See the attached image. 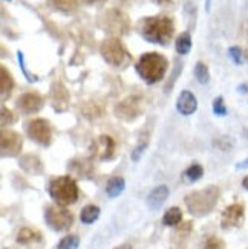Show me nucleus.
Here are the masks:
<instances>
[{
  "instance_id": "nucleus-1",
  "label": "nucleus",
  "mask_w": 248,
  "mask_h": 249,
  "mask_svg": "<svg viewBox=\"0 0 248 249\" xmlns=\"http://www.w3.org/2000/svg\"><path fill=\"white\" fill-rule=\"evenodd\" d=\"M139 32L149 43H156V45L164 46L173 37L175 25L173 20L167 16L147 17L139 23Z\"/></svg>"
},
{
  "instance_id": "nucleus-2",
  "label": "nucleus",
  "mask_w": 248,
  "mask_h": 249,
  "mask_svg": "<svg viewBox=\"0 0 248 249\" xmlns=\"http://www.w3.org/2000/svg\"><path fill=\"white\" fill-rule=\"evenodd\" d=\"M167 58L158 52H147L136 63V72L147 84H155L164 78L167 72Z\"/></svg>"
},
{
  "instance_id": "nucleus-3",
  "label": "nucleus",
  "mask_w": 248,
  "mask_h": 249,
  "mask_svg": "<svg viewBox=\"0 0 248 249\" xmlns=\"http://www.w3.org/2000/svg\"><path fill=\"white\" fill-rule=\"evenodd\" d=\"M219 197V188L218 187H207L204 190H198L195 193L189 194L186 197V205L193 215H206L209 214Z\"/></svg>"
},
{
  "instance_id": "nucleus-4",
  "label": "nucleus",
  "mask_w": 248,
  "mask_h": 249,
  "mask_svg": "<svg viewBox=\"0 0 248 249\" xmlns=\"http://www.w3.org/2000/svg\"><path fill=\"white\" fill-rule=\"evenodd\" d=\"M51 197L57 202V205L68 207L78 199V187L77 182L69 176H61L51 182L49 185Z\"/></svg>"
},
{
  "instance_id": "nucleus-5",
  "label": "nucleus",
  "mask_w": 248,
  "mask_h": 249,
  "mask_svg": "<svg viewBox=\"0 0 248 249\" xmlns=\"http://www.w3.org/2000/svg\"><path fill=\"white\" fill-rule=\"evenodd\" d=\"M101 57L106 60V63H109L111 66L120 68L129 61V53L126 48L123 46V43L118 38H107L103 41V45L100 48Z\"/></svg>"
},
{
  "instance_id": "nucleus-6",
  "label": "nucleus",
  "mask_w": 248,
  "mask_h": 249,
  "mask_svg": "<svg viewBox=\"0 0 248 249\" xmlns=\"http://www.w3.org/2000/svg\"><path fill=\"white\" fill-rule=\"evenodd\" d=\"M46 223L54 231H66L71 228L74 222V215L69 210H66L61 205H51L46 208Z\"/></svg>"
},
{
  "instance_id": "nucleus-7",
  "label": "nucleus",
  "mask_w": 248,
  "mask_h": 249,
  "mask_svg": "<svg viewBox=\"0 0 248 249\" xmlns=\"http://www.w3.org/2000/svg\"><path fill=\"white\" fill-rule=\"evenodd\" d=\"M28 136L36 141L40 145H49L52 139V130L48 121L45 120H32L26 125Z\"/></svg>"
},
{
  "instance_id": "nucleus-8",
  "label": "nucleus",
  "mask_w": 248,
  "mask_h": 249,
  "mask_svg": "<svg viewBox=\"0 0 248 249\" xmlns=\"http://www.w3.org/2000/svg\"><path fill=\"white\" fill-rule=\"evenodd\" d=\"M23 145L21 136L13 130H2V138H0V147H2L3 156H17Z\"/></svg>"
},
{
  "instance_id": "nucleus-9",
  "label": "nucleus",
  "mask_w": 248,
  "mask_h": 249,
  "mask_svg": "<svg viewBox=\"0 0 248 249\" xmlns=\"http://www.w3.org/2000/svg\"><path fill=\"white\" fill-rule=\"evenodd\" d=\"M114 151H115V141L107 135L100 136L92 144L94 156L101 159V160H109L114 156Z\"/></svg>"
},
{
  "instance_id": "nucleus-10",
  "label": "nucleus",
  "mask_w": 248,
  "mask_h": 249,
  "mask_svg": "<svg viewBox=\"0 0 248 249\" xmlns=\"http://www.w3.org/2000/svg\"><path fill=\"white\" fill-rule=\"evenodd\" d=\"M139 113H141V100L138 96H129L116 107V115H120L123 120H134Z\"/></svg>"
},
{
  "instance_id": "nucleus-11",
  "label": "nucleus",
  "mask_w": 248,
  "mask_h": 249,
  "mask_svg": "<svg viewBox=\"0 0 248 249\" xmlns=\"http://www.w3.org/2000/svg\"><path fill=\"white\" fill-rule=\"evenodd\" d=\"M17 106L25 113H36L43 107V98L36 92H26L17 100Z\"/></svg>"
},
{
  "instance_id": "nucleus-12",
  "label": "nucleus",
  "mask_w": 248,
  "mask_h": 249,
  "mask_svg": "<svg viewBox=\"0 0 248 249\" xmlns=\"http://www.w3.org/2000/svg\"><path fill=\"white\" fill-rule=\"evenodd\" d=\"M176 109L181 115L189 116L191 113H195L198 109V100L190 90H182L181 95L178 96L176 101Z\"/></svg>"
},
{
  "instance_id": "nucleus-13",
  "label": "nucleus",
  "mask_w": 248,
  "mask_h": 249,
  "mask_svg": "<svg viewBox=\"0 0 248 249\" xmlns=\"http://www.w3.org/2000/svg\"><path fill=\"white\" fill-rule=\"evenodd\" d=\"M244 215V207L239 203H233L227 207L222 213V228H231V226L239 225Z\"/></svg>"
},
{
  "instance_id": "nucleus-14",
  "label": "nucleus",
  "mask_w": 248,
  "mask_h": 249,
  "mask_svg": "<svg viewBox=\"0 0 248 249\" xmlns=\"http://www.w3.org/2000/svg\"><path fill=\"white\" fill-rule=\"evenodd\" d=\"M167 197H169V188L166 185L156 187L152 193L149 194V197H147L149 208L150 210H158V208H161Z\"/></svg>"
},
{
  "instance_id": "nucleus-15",
  "label": "nucleus",
  "mask_w": 248,
  "mask_h": 249,
  "mask_svg": "<svg viewBox=\"0 0 248 249\" xmlns=\"http://www.w3.org/2000/svg\"><path fill=\"white\" fill-rule=\"evenodd\" d=\"M68 100H69V93L68 90L64 89V86L61 83H56L52 88V103H54V107H56L57 110H63L64 107L68 104Z\"/></svg>"
},
{
  "instance_id": "nucleus-16",
  "label": "nucleus",
  "mask_w": 248,
  "mask_h": 249,
  "mask_svg": "<svg viewBox=\"0 0 248 249\" xmlns=\"http://www.w3.org/2000/svg\"><path fill=\"white\" fill-rule=\"evenodd\" d=\"M14 88V78L13 75L8 72V69L5 66L0 68V92H2V98L5 100L6 95L11 93Z\"/></svg>"
},
{
  "instance_id": "nucleus-17",
  "label": "nucleus",
  "mask_w": 248,
  "mask_h": 249,
  "mask_svg": "<svg viewBox=\"0 0 248 249\" xmlns=\"http://www.w3.org/2000/svg\"><path fill=\"white\" fill-rule=\"evenodd\" d=\"M106 18H109L114 21V26L111 28L112 32H118V34H124L127 29V20L126 16H123L118 11H111V13L106 14Z\"/></svg>"
},
{
  "instance_id": "nucleus-18",
  "label": "nucleus",
  "mask_w": 248,
  "mask_h": 249,
  "mask_svg": "<svg viewBox=\"0 0 248 249\" xmlns=\"http://www.w3.org/2000/svg\"><path fill=\"white\" fill-rule=\"evenodd\" d=\"M20 165L25 171L28 173H40L41 171V162L37 156H32V155H28V156H23L20 159Z\"/></svg>"
},
{
  "instance_id": "nucleus-19",
  "label": "nucleus",
  "mask_w": 248,
  "mask_h": 249,
  "mask_svg": "<svg viewBox=\"0 0 248 249\" xmlns=\"http://www.w3.org/2000/svg\"><path fill=\"white\" fill-rule=\"evenodd\" d=\"M124 187H126V183L123 178H112L106 185V193L109 197H116L124 191Z\"/></svg>"
},
{
  "instance_id": "nucleus-20",
  "label": "nucleus",
  "mask_w": 248,
  "mask_h": 249,
  "mask_svg": "<svg viewBox=\"0 0 248 249\" xmlns=\"http://www.w3.org/2000/svg\"><path fill=\"white\" fill-rule=\"evenodd\" d=\"M41 239V235L38 231L32 230V228H21L17 234V242L19 243H23V245H28V243H32V242H37Z\"/></svg>"
},
{
  "instance_id": "nucleus-21",
  "label": "nucleus",
  "mask_w": 248,
  "mask_h": 249,
  "mask_svg": "<svg viewBox=\"0 0 248 249\" xmlns=\"http://www.w3.org/2000/svg\"><path fill=\"white\" fill-rule=\"evenodd\" d=\"M98 217H100V208L95 207V205H88V207H84L81 214H80L81 222L86 223V225L94 223Z\"/></svg>"
},
{
  "instance_id": "nucleus-22",
  "label": "nucleus",
  "mask_w": 248,
  "mask_h": 249,
  "mask_svg": "<svg viewBox=\"0 0 248 249\" xmlns=\"http://www.w3.org/2000/svg\"><path fill=\"white\" fill-rule=\"evenodd\" d=\"M176 52L179 53V55H186V53L190 52L191 49V37L189 32H184V34H181L178 38H176Z\"/></svg>"
},
{
  "instance_id": "nucleus-23",
  "label": "nucleus",
  "mask_w": 248,
  "mask_h": 249,
  "mask_svg": "<svg viewBox=\"0 0 248 249\" xmlns=\"http://www.w3.org/2000/svg\"><path fill=\"white\" fill-rule=\"evenodd\" d=\"M182 219V213L178 207H172L170 210L166 211L164 217H163V223L167 226H175L181 222Z\"/></svg>"
},
{
  "instance_id": "nucleus-24",
  "label": "nucleus",
  "mask_w": 248,
  "mask_h": 249,
  "mask_svg": "<svg viewBox=\"0 0 248 249\" xmlns=\"http://www.w3.org/2000/svg\"><path fill=\"white\" fill-rule=\"evenodd\" d=\"M52 5L61 13H74L78 6V0H52Z\"/></svg>"
},
{
  "instance_id": "nucleus-25",
  "label": "nucleus",
  "mask_w": 248,
  "mask_h": 249,
  "mask_svg": "<svg viewBox=\"0 0 248 249\" xmlns=\"http://www.w3.org/2000/svg\"><path fill=\"white\" fill-rule=\"evenodd\" d=\"M195 77L201 84H207L210 81V72L209 68L202 61H198L195 66Z\"/></svg>"
},
{
  "instance_id": "nucleus-26",
  "label": "nucleus",
  "mask_w": 248,
  "mask_h": 249,
  "mask_svg": "<svg viewBox=\"0 0 248 249\" xmlns=\"http://www.w3.org/2000/svg\"><path fill=\"white\" fill-rule=\"evenodd\" d=\"M202 175H204V168H202L199 164H193V165H190V167L187 168V171H186L187 179L191 180V182L199 180V179L202 178Z\"/></svg>"
},
{
  "instance_id": "nucleus-27",
  "label": "nucleus",
  "mask_w": 248,
  "mask_h": 249,
  "mask_svg": "<svg viewBox=\"0 0 248 249\" xmlns=\"http://www.w3.org/2000/svg\"><path fill=\"white\" fill-rule=\"evenodd\" d=\"M78 245H80V240L77 235H66L60 242L58 249H78Z\"/></svg>"
},
{
  "instance_id": "nucleus-28",
  "label": "nucleus",
  "mask_w": 248,
  "mask_h": 249,
  "mask_svg": "<svg viewBox=\"0 0 248 249\" xmlns=\"http://www.w3.org/2000/svg\"><path fill=\"white\" fill-rule=\"evenodd\" d=\"M213 113L218 115V116H225V115H227V107H225V103H224L222 96L214 98V101H213Z\"/></svg>"
},
{
  "instance_id": "nucleus-29",
  "label": "nucleus",
  "mask_w": 248,
  "mask_h": 249,
  "mask_svg": "<svg viewBox=\"0 0 248 249\" xmlns=\"http://www.w3.org/2000/svg\"><path fill=\"white\" fill-rule=\"evenodd\" d=\"M229 55H230V58L233 60L234 64H242V63H244L242 51H241V48H238V46L230 48V49H229Z\"/></svg>"
},
{
  "instance_id": "nucleus-30",
  "label": "nucleus",
  "mask_w": 248,
  "mask_h": 249,
  "mask_svg": "<svg viewBox=\"0 0 248 249\" xmlns=\"http://www.w3.org/2000/svg\"><path fill=\"white\" fill-rule=\"evenodd\" d=\"M204 249H224V242L218 237H210V239H207Z\"/></svg>"
},
{
  "instance_id": "nucleus-31",
  "label": "nucleus",
  "mask_w": 248,
  "mask_h": 249,
  "mask_svg": "<svg viewBox=\"0 0 248 249\" xmlns=\"http://www.w3.org/2000/svg\"><path fill=\"white\" fill-rule=\"evenodd\" d=\"M14 123V115L11 110H8L6 107H2V125L5 127L6 124H13Z\"/></svg>"
},
{
  "instance_id": "nucleus-32",
  "label": "nucleus",
  "mask_w": 248,
  "mask_h": 249,
  "mask_svg": "<svg viewBox=\"0 0 248 249\" xmlns=\"http://www.w3.org/2000/svg\"><path fill=\"white\" fill-rule=\"evenodd\" d=\"M238 168H248V158L245 159V160H242V162H239L238 165H236Z\"/></svg>"
},
{
  "instance_id": "nucleus-33",
  "label": "nucleus",
  "mask_w": 248,
  "mask_h": 249,
  "mask_svg": "<svg viewBox=\"0 0 248 249\" xmlns=\"http://www.w3.org/2000/svg\"><path fill=\"white\" fill-rule=\"evenodd\" d=\"M115 249H132V246L131 245H121V246H118Z\"/></svg>"
},
{
  "instance_id": "nucleus-34",
  "label": "nucleus",
  "mask_w": 248,
  "mask_h": 249,
  "mask_svg": "<svg viewBox=\"0 0 248 249\" xmlns=\"http://www.w3.org/2000/svg\"><path fill=\"white\" fill-rule=\"evenodd\" d=\"M242 185H244V188H247V190H248V176L242 180Z\"/></svg>"
},
{
  "instance_id": "nucleus-35",
  "label": "nucleus",
  "mask_w": 248,
  "mask_h": 249,
  "mask_svg": "<svg viewBox=\"0 0 248 249\" xmlns=\"http://www.w3.org/2000/svg\"><path fill=\"white\" fill-rule=\"evenodd\" d=\"M155 2H158V3H169V2H172V0H155Z\"/></svg>"
},
{
  "instance_id": "nucleus-36",
  "label": "nucleus",
  "mask_w": 248,
  "mask_h": 249,
  "mask_svg": "<svg viewBox=\"0 0 248 249\" xmlns=\"http://www.w3.org/2000/svg\"><path fill=\"white\" fill-rule=\"evenodd\" d=\"M86 3H95V2H98V0H84Z\"/></svg>"
},
{
  "instance_id": "nucleus-37",
  "label": "nucleus",
  "mask_w": 248,
  "mask_h": 249,
  "mask_svg": "<svg viewBox=\"0 0 248 249\" xmlns=\"http://www.w3.org/2000/svg\"><path fill=\"white\" fill-rule=\"evenodd\" d=\"M210 9V0H207V11Z\"/></svg>"
}]
</instances>
